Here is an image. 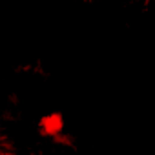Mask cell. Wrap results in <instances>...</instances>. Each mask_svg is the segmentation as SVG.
<instances>
[{
  "instance_id": "1",
  "label": "cell",
  "mask_w": 155,
  "mask_h": 155,
  "mask_svg": "<svg viewBox=\"0 0 155 155\" xmlns=\"http://www.w3.org/2000/svg\"><path fill=\"white\" fill-rule=\"evenodd\" d=\"M40 133L46 135V137H51V139H58L64 131V117L58 113V111H53V113H48L40 119Z\"/></svg>"
},
{
  "instance_id": "2",
  "label": "cell",
  "mask_w": 155,
  "mask_h": 155,
  "mask_svg": "<svg viewBox=\"0 0 155 155\" xmlns=\"http://www.w3.org/2000/svg\"><path fill=\"white\" fill-rule=\"evenodd\" d=\"M133 2H148V0H133Z\"/></svg>"
}]
</instances>
